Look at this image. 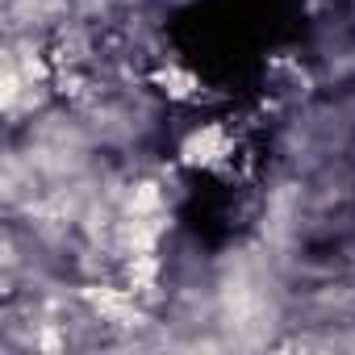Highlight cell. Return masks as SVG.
I'll return each mask as SVG.
<instances>
[{
	"instance_id": "obj_1",
	"label": "cell",
	"mask_w": 355,
	"mask_h": 355,
	"mask_svg": "<svg viewBox=\"0 0 355 355\" xmlns=\"http://www.w3.org/2000/svg\"><path fill=\"white\" fill-rule=\"evenodd\" d=\"M230 155H234V138L222 125H201L180 146V163L184 167H222Z\"/></svg>"
},
{
	"instance_id": "obj_2",
	"label": "cell",
	"mask_w": 355,
	"mask_h": 355,
	"mask_svg": "<svg viewBox=\"0 0 355 355\" xmlns=\"http://www.w3.org/2000/svg\"><path fill=\"white\" fill-rule=\"evenodd\" d=\"M155 80H159V84H163V92H167V96H175V101H189V96L201 88V84H197V76H193V71H180V67H163Z\"/></svg>"
}]
</instances>
